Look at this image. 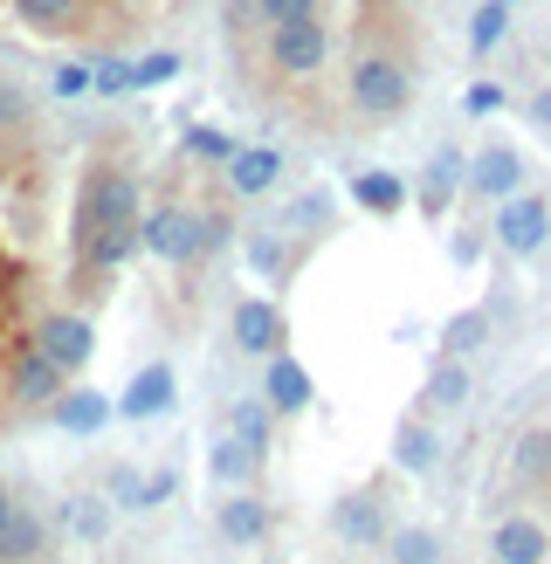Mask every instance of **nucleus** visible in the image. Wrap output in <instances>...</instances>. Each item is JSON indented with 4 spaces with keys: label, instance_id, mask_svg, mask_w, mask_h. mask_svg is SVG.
Listing matches in <instances>:
<instances>
[{
    "label": "nucleus",
    "instance_id": "obj_1",
    "mask_svg": "<svg viewBox=\"0 0 551 564\" xmlns=\"http://www.w3.org/2000/svg\"><path fill=\"white\" fill-rule=\"evenodd\" d=\"M35 124L0 131V379L8 365L35 345V324L48 310H63V296L35 275V248H42V145ZM8 434V420H0Z\"/></svg>",
    "mask_w": 551,
    "mask_h": 564
},
{
    "label": "nucleus",
    "instance_id": "obj_2",
    "mask_svg": "<svg viewBox=\"0 0 551 564\" xmlns=\"http://www.w3.org/2000/svg\"><path fill=\"white\" fill-rule=\"evenodd\" d=\"M235 220L228 214H201V207H186V200H159L138 214V256H152L165 269H193V262H207L220 241H228Z\"/></svg>",
    "mask_w": 551,
    "mask_h": 564
},
{
    "label": "nucleus",
    "instance_id": "obj_3",
    "mask_svg": "<svg viewBox=\"0 0 551 564\" xmlns=\"http://www.w3.org/2000/svg\"><path fill=\"white\" fill-rule=\"evenodd\" d=\"M345 104L358 124H393L413 104V63L400 48H358L345 69Z\"/></svg>",
    "mask_w": 551,
    "mask_h": 564
},
{
    "label": "nucleus",
    "instance_id": "obj_4",
    "mask_svg": "<svg viewBox=\"0 0 551 564\" xmlns=\"http://www.w3.org/2000/svg\"><path fill=\"white\" fill-rule=\"evenodd\" d=\"M262 69L276 83L324 76L331 69V28H324V14L317 21H276V28H262Z\"/></svg>",
    "mask_w": 551,
    "mask_h": 564
},
{
    "label": "nucleus",
    "instance_id": "obj_5",
    "mask_svg": "<svg viewBox=\"0 0 551 564\" xmlns=\"http://www.w3.org/2000/svg\"><path fill=\"white\" fill-rule=\"evenodd\" d=\"M489 241L504 248V256H517V262H531V256H544L551 248V200L544 193H510V200H496V214H489Z\"/></svg>",
    "mask_w": 551,
    "mask_h": 564
},
{
    "label": "nucleus",
    "instance_id": "obj_6",
    "mask_svg": "<svg viewBox=\"0 0 551 564\" xmlns=\"http://www.w3.org/2000/svg\"><path fill=\"white\" fill-rule=\"evenodd\" d=\"M35 351H42L63 379L90 372V358H97V317H90V310H76V303L48 310V317L35 324Z\"/></svg>",
    "mask_w": 551,
    "mask_h": 564
},
{
    "label": "nucleus",
    "instance_id": "obj_7",
    "mask_svg": "<svg viewBox=\"0 0 551 564\" xmlns=\"http://www.w3.org/2000/svg\"><path fill=\"white\" fill-rule=\"evenodd\" d=\"M462 193H476L483 207H496V200H510V193H523V152L504 145V138H489L483 152H468V159H462Z\"/></svg>",
    "mask_w": 551,
    "mask_h": 564
},
{
    "label": "nucleus",
    "instance_id": "obj_8",
    "mask_svg": "<svg viewBox=\"0 0 551 564\" xmlns=\"http://www.w3.org/2000/svg\"><path fill=\"white\" fill-rule=\"evenodd\" d=\"M386 496L379 489H352V496H338L331 502V538L338 544H352V551H372V544H386Z\"/></svg>",
    "mask_w": 551,
    "mask_h": 564
},
{
    "label": "nucleus",
    "instance_id": "obj_9",
    "mask_svg": "<svg viewBox=\"0 0 551 564\" xmlns=\"http://www.w3.org/2000/svg\"><path fill=\"white\" fill-rule=\"evenodd\" d=\"M173 392H180L173 365L152 358V365H138V372H131V386L110 400V413H118V420H159V413H173Z\"/></svg>",
    "mask_w": 551,
    "mask_h": 564
},
{
    "label": "nucleus",
    "instance_id": "obj_10",
    "mask_svg": "<svg viewBox=\"0 0 551 564\" xmlns=\"http://www.w3.org/2000/svg\"><path fill=\"white\" fill-rule=\"evenodd\" d=\"M269 372H262V406L276 413V420H290V413H311V400H317V379H311V365H296L290 351H276V358H262Z\"/></svg>",
    "mask_w": 551,
    "mask_h": 564
},
{
    "label": "nucleus",
    "instance_id": "obj_11",
    "mask_svg": "<svg viewBox=\"0 0 551 564\" xmlns=\"http://www.w3.org/2000/svg\"><path fill=\"white\" fill-rule=\"evenodd\" d=\"M283 337H290L283 303H269V296H241L235 303V345L248 358H276V351H283Z\"/></svg>",
    "mask_w": 551,
    "mask_h": 564
},
{
    "label": "nucleus",
    "instance_id": "obj_12",
    "mask_svg": "<svg viewBox=\"0 0 551 564\" xmlns=\"http://www.w3.org/2000/svg\"><path fill=\"white\" fill-rule=\"evenodd\" d=\"M42 557H48V517L14 496L0 510V564H42Z\"/></svg>",
    "mask_w": 551,
    "mask_h": 564
},
{
    "label": "nucleus",
    "instance_id": "obj_13",
    "mask_svg": "<svg viewBox=\"0 0 551 564\" xmlns=\"http://www.w3.org/2000/svg\"><path fill=\"white\" fill-rule=\"evenodd\" d=\"M48 420H55V427H63V434H76V441H90V434H104V427H110V420H118V413H110V392H97V386H83V379H69L63 392H55V406H48Z\"/></svg>",
    "mask_w": 551,
    "mask_h": 564
},
{
    "label": "nucleus",
    "instance_id": "obj_14",
    "mask_svg": "<svg viewBox=\"0 0 551 564\" xmlns=\"http://www.w3.org/2000/svg\"><path fill=\"white\" fill-rule=\"evenodd\" d=\"M462 159H468V152H455V145H434V152H428L421 186H413V207H421L428 220H441V214L462 200Z\"/></svg>",
    "mask_w": 551,
    "mask_h": 564
},
{
    "label": "nucleus",
    "instance_id": "obj_15",
    "mask_svg": "<svg viewBox=\"0 0 551 564\" xmlns=\"http://www.w3.org/2000/svg\"><path fill=\"white\" fill-rule=\"evenodd\" d=\"M345 193H352V207H358V214H372V220H393V214L413 207L407 173H386V165H366V173H352Z\"/></svg>",
    "mask_w": 551,
    "mask_h": 564
},
{
    "label": "nucleus",
    "instance_id": "obj_16",
    "mask_svg": "<svg viewBox=\"0 0 551 564\" xmlns=\"http://www.w3.org/2000/svg\"><path fill=\"white\" fill-rule=\"evenodd\" d=\"M489 557L496 564H544L551 557V530L538 517H496L489 523Z\"/></svg>",
    "mask_w": 551,
    "mask_h": 564
},
{
    "label": "nucleus",
    "instance_id": "obj_17",
    "mask_svg": "<svg viewBox=\"0 0 551 564\" xmlns=\"http://www.w3.org/2000/svg\"><path fill=\"white\" fill-rule=\"evenodd\" d=\"M220 180H228L235 200H262V193H276V180H283V152L276 145H241L228 165H220Z\"/></svg>",
    "mask_w": 551,
    "mask_h": 564
},
{
    "label": "nucleus",
    "instance_id": "obj_18",
    "mask_svg": "<svg viewBox=\"0 0 551 564\" xmlns=\"http://www.w3.org/2000/svg\"><path fill=\"white\" fill-rule=\"evenodd\" d=\"M214 530L228 544H262L269 538V502L256 489H228V496L214 502Z\"/></svg>",
    "mask_w": 551,
    "mask_h": 564
},
{
    "label": "nucleus",
    "instance_id": "obj_19",
    "mask_svg": "<svg viewBox=\"0 0 551 564\" xmlns=\"http://www.w3.org/2000/svg\"><path fill=\"white\" fill-rule=\"evenodd\" d=\"M393 468L413 475V482H428V475L441 468V434H434V420H400V434H393Z\"/></svg>",
    "mask_w": 551,
    "mask_h": 564
},
{
    "label": "nucleus",
    "instance_id": "obj_20",
    "mask_svg": "<svg viewBox=\"0 0 551 564\" xmlns=\"http://www.w3.org/2000/svg\"><path fill=\"white\" fill-rule=\"evenodd\" d=\"M468 358H434L428 365V379H421V406L428 413H462L468 406Z\"/></svg>",
    "mask_w": 551,
    "mask_h": 564
},
{
    "label": "nucleus",
    "instance_id": "obj_21",
    "mask_svg": "<svg viewBox=\"0 0 551 564\" xmlns=\"http://www.w3.org/2000/svg\"><path fill=\"white\" fill-rule=\"evenodd\" d=\"M496 337V310L489 303H468V310H455L449 324H441V351L434 358H468V351H483Z\"/></svg>",
    "mask_w": 551,
    "mask_h": 564
},
{
    "label": "nucleus",
    "instance_id": "obj_22",
    "mask_svg": "<svg viewBox=\"0 0 551 564\" xmlns=\"http://www.w3.org/2000/svg\"><path fill=\"white\" fill-rule=\"evenodd\" d=\"M228 441H241L248 447V455H269V447H276V413L262 406V400H235L228 406Z\"/></svg>",
    "mask_w": 551,
    "mask_h": 564
},
{
    "label": "nucleus",
    "instance_id": "obj_23",
    "mask_svg": "<svg viewBox=\"0 0 551 564\" xmlns=\"http://www.w3.org/2000/svg\"><path fill=\"white\" fill-rule=\"evenodd\" d=\"M241 248H248V269H256L262 282H283V275L296 269V248H290V235H283V228H256Z\"/></svg>",
    "mask_w": 551,
    "mask_h": 564
},
{
    "label": "nucleus",
    "instance_id": "obj_24",
    "mask_svg": "<svg viewBox=\"0 0 551 564\" xmlns=\"http://www.w3.org/2000/svg\"><path fill=\"white\" fill-rule=\"evenodd\" d=\"M256 468H262V462L248 455L241 441H228V434H220V441L207 447V475H214L220 489H248V482H256Z\"/></svg>",
    "mask_w": 551,
    "mask_h": 564
},
{
    "label": "nucleus",
    "instance_id": "obj_25",
    "mask_svg": "<svg viewBox=\"0 0 551 564\" xmlns=\"http://www.w3.org/2000/svg\"><path fill=\"white\" fill-rule=\"evenodd\" d=\"M386 557H393V564H441V530H434V523H400V530H386Z\"/></svg>",
    "mask_w": 551,
    "mask_h": 564
},
{
    "label": "nucleus",
    "instance_id": "obj_26",
    "mask_svg": "<svg viewBox=\"0 0 551 564\" xmlns=\"http://www.w3.org/2000/svg\"><path fill=\"white\" fill-rule=\"evenodd\" d=\"M180 152L220 173V165H228V159L241 152V138H235V131H220V124H186V131H180Z\"/></svg>",
    "mask_w": 551,
    "mask_h": 564
},
{
    "label": "nucleus",
    "instance_id": "obj_27",
    "mask_svg": "<svg viewBox=\"0 0 551 564\" xmlns=\"http://www.w3.org/2000/svg\"><path fill=\"white\" fill-rule=\"evenodd\" d=\"M510 14H517V8H504V0H483V8L468 14V55H476V63H489L496 42L510 35Z\"/></svg>",
    "mask_w": 551,
    "mask_h": 564
},
{
    "label": "nucleus",
    "instance_id": "obj_28",
    "mask_svg": "<svg viewBox=\"0 0 551 564\" xmlns=\"http://www.w3.org/2000/svg\"><path fill=\"white\" fill-rule=\"evenodd\" d=\"M180 69H186L180 48H145L131 55V90H165V83H180Z\"/></svg>",
    "mask_w": 551,
    "mask_h": 564
},
{
    "label": "nucleus",
    "instance_id": "obj_29",
    "mask_svg": "<svg viewBox=\"0 0 551 564\" xmlns=\"http://www.w3.org/2000/svg\"><path fill=\"white\" fill-rule=\"evenodd\" d=\"M510 475H517V482H551V427H531V434L517 441Z\"/></svg>",
    "mask_w": 551,
    "mask_h": 564
},
{
    "label": "nucleus",
    "instance_id": "obj_30",
    "mask_svg": "<svg viewBox=\"0 0 551 564\" xmlns=\"http://www.w3.org/2000/svg\"><path fill=\"white\" fill-rule=\"evenodd\" d=\"M331 214H338V200H331V193H303V200L283 214V228H290V235H317V228H331Z\"/></svg>",
    "mask_w": 551,
    "mask_h": 564
},
{
    "label": "nucleus",
    "instance_id": "obj_31",
    "mask_svg": "<svg viewBox=\"0 0 551 564\" xmlns=\"http://www.w3.org/2000/svg\"><path fill=\"white\" fill-rule=\"evenodd\" d=\"M324 0H248V14H256V28H276V21H317Z\"/></svg>",
    "mask_w": 551,
    "mask_h": 564
},
{
    "label": "nucleus",
    "instance_id": "obj_32",
    "mask_svg": "<svg viewBox=\"0 0 551 564\" xmlns=\"http://www.w3.org/2000/svg\"><path fill=\"white\" fill-rule=\"evenodd\" d=\"M504 104H510V90H504V83L476 76V83H468V90H462V118H496V110H504Z\"/></svg>",
    "mask_w": 551,
    "mask_h": 564
},
{
    "label": "nucleus",
    "instance_id": "obj_33",
    "mask_svg": "<svg viewBox=\"0 0 551 564\" xmlns=\"http://www.w3.org/2000/svg\"><path fill=\"white\" fill-rule=\"evenodd\" d=\"M104 523H110V510L97 496H76V510H69V530L76 538H104Z\"/></svg>",
    "mask_w": 551,
    "mask_h": 564
},
{
    "label": "nucleus",
    "instance_id": "obj_34",
    "mask_svg": "<svg viewBox=\"0 0 551 564\" xmlns=\"http://www.w3.org/2000/svg\"><path fill=\"white\" fill-rule=\"evenodd\" d=\"M138 496H145V475H138V468H110V502H118V510H138Z\"/></svg>",
    "mask_w": 551,
    "mask_h": 564
},
{
    "label": "nucleus",
    "instance_id": "obj_35",
    "mask_svg": "<svg viewBox=\"0 0 551 564\" xmlns=\"http://www.w3.org/2000/svg\"><path fill=\"white\" fill-rule=\"evenodd\" d=\"M55 97H90V63H55Z\"/></svg>",
    "mask_w": 551,
    "mask_h": 564
},
{
    "label": "nucleus",
    "instance_id": "obj_36",
    "mask_svg": "<svg viewBox=\"0 0 551 564\" xmlns=\"http://www.w3.org/2000/svg\"><path fill=\"white\" fill-rule=\"evenodd\" d=\"M173 489H180V475H173V468H159V475H145V496H138V510H159V502L173 496Z\"/></svg>",
    "mask_w": 551,
    "mask_h": 564
},
{
    "label": "nucleus",
    "instance_id": "obj_37",
    "mask_svg": "<svg viewBox=\"0 0 551 564\" xmlns=\"http://www.w3.org/2000/svg\"><path fill=\"white\" fill-rule=\"evenodd\" d=\"M449 256H455L462 269H476V262H483V235H468V228H462V235H455V248H449Z\"/></svg>",
    "mask_w": 551,
    "mask_h": 564
},
{
    "label": "nucleus",
    "instance_id": "obj_38",
    "mask_svg": "<svg viewBox=\"0 0 551 564\" xmlns=\"http://www.w3.org/2000/svg\"><path fill=\"white\" fill-rule=\"evenodd\" d=\"M531 124L551 138V90H538V97H531Z\"/></svg>",
    "mask_w": 551,
    "mask_h": 564
},
{
    "label": "nucleus",
    "instance_id": "obj_39",
    "mask_svg": "<svg viewBox=\"0 0 551 564\" xmlns=\"http://www.w3.org/2000/svg\"><path fill=\"white\" fill-rule=\"evenodd\" d=\"M504 8H523V0H504Z\"/></svg>",
    "mask_w": 551,
    "mask_h": 564
}]
</instances>
